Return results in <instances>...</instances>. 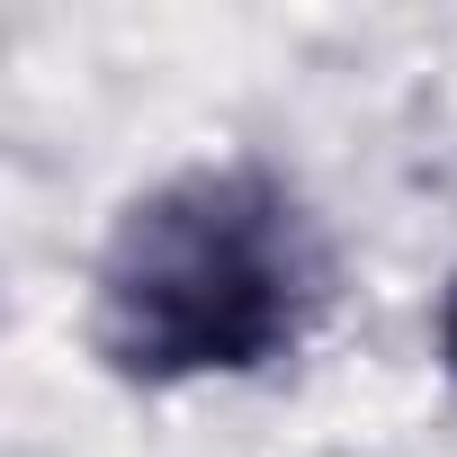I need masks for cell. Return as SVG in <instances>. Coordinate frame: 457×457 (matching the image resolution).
<instances>
[{
	"label": "cell",
	"mask_w": 457,
	"mask_h": 457,
	"mask_svg": "<svg viewBox=\"0 0 457 457\" xmlns=\"http://www.w3.org/2000/svg\"><path fill=\"white\" fill-rule=\"evenodd\" d=\"M332 296L314 206L270 162H188L126 197L90 270V341L135 386L261 377Z\"/></svg>",
	"instance_id": "obj_1"
},
{
	"label": "cell",
	"mask_w": 457,
	"mask_h": 457,
	"mask_svg": "<svg viewBox=\"0 0 457 457\" xmlns=\"http://www.w3.org/2000/svg\"><path fill=\"white\" fill-rule=\"evenodd\" d=\"M430 341H439V368L457 377V270H448V287H439V323H430Z\"/></svg>",
	"instance_id": "obj_2"
}]
</instances>
